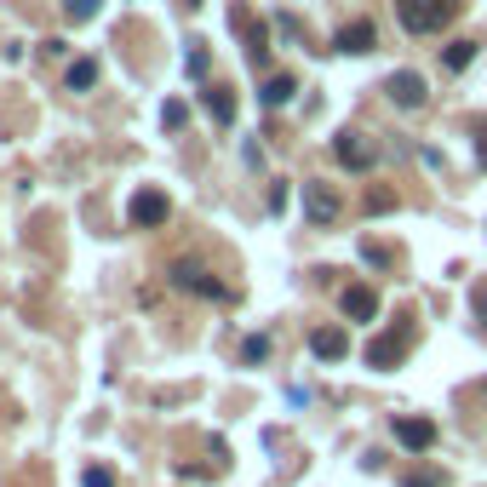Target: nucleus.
Here are the masks:
<instances>
[{
    "mask_svg": "<svg viewBox=\"0 0 487 487\" xmlns=\"http://www.w3.org/2000/svg\"><path fill=\"white\" fill-rule=\"evenodd\" d=\"M236 24H241V35H247V58H252V63H264V58H270V29H264V24H252L247 12H236Z\"/></svg>",
    "mask_w": 487,
    "mask_h": 487,
    "instance_id": "obj_12",
    "label": "nucleus"
},
{
    "mask_svg": "<svg viewBox=\"0 0 487 487\" xmlns=\"http://www.w3.org/2000/svg\"><path fill=\"white\" fill-rule=\"evenodd\" d=\"M338 304H344L350 322H373V315H378V292L373 287H344V292H338Z\"/></svg>",
    "mask_w": 487,
    "mask_h": 487,
    "instance_id": "obj_10",
    "label": "nucleus"
},
{
    "mask_svg": "<svg viewBox=\"0 0 487 487\" xmlns=\"http://www.w3.org/2000/svg\"><path fill=\"white\" fill-rule=\"evenodd\" d=\"M396 441H401V448H413V453H425L436 441V425H430V418H408V413H401L396 418Z\"/></svg>",
    "mask_w": 487,
    "mask_h": 487,
    "instance_id": "obj_9",
    "label": "nucleus"
},
{
    "mask_svg": "<svg viewBox=\"0 0 487 487\" xmlns=\"http://www.w3.org/2000/svg\"><path fill=\"white\" fill-rule=\"evenodd\" d=\"M476 161H482V166H487V121H482V126H476Z\"/></svg>",
    "mask_w": 487,
    "mask_h": 487,
    "instance_id": "obj_23",
    "label": "nucleus"
},
{
    "mask_svg": "<svg viewBox=\"0 0 487 487\" xmlns=\"http://www.w3.org/2000/svg\"><path fill=\"white\" fill-rule=\"evenodd\" d=\"M166 213H173V201H166L161 189H138V196H132V206H126V218H132L138 229H155V224H166Z\"/></svg>",
    "mask_w": 487,
    "mask_h": 487,
    "instance_id": "obj_4",
    "label": "nucleus"
},
{
    "mask_svg": "<svg viewBox=\"0 0 487 487\" xmlns=\"http://www.w3.org/2000/svg\"><path fill=\"white\" fill-rule=\"evenodd\" d=\"M333 155L344 161L350 173H367V166H373V143H367L362 132H338V138H333Z\"/></svg>",
    "mask_w": 487,
    "mask_h": 487,
    "instance_id": "obj_6",
    "label": "nucleus"
},
{
    "mask_svg": "<svg viewBox=\"0 0 487 487\" xmlns=\"http://www.w3.org/2000/svg\"><path fill=\"white\" fill-rule=\"evenodd\" d=\"M476 63V40H453L448 47V69H471Z\"/></svg>",
    "mask_w": 487,
    "mask_h": 487,
    "instance_id": "obj_16",
    "label": "nucleus"
},
{
    "mask_svg": "<svg viewBox=\"0 0 487 487\" xmlns=\"http://www.w3.org/2000/svg\"><path fill=\"white\" fill-rule=\"evenodd\" d=\"M63 12H69V17H75V24H87V17L98 12V0H63Z\"/></svg>",
    "mask_w": 487,
    "mask_h": 487,
    "instance_id": "obj_17",
    "label": "nucleus"
},
{
    "mask_svg": "<svg viewBox=\"0 0 487 487\" xmlns=\"http://www.w3.org/2000/svg\"><path fill=\"white\" fill-rule=\"evenodd\" d=\"M464 12V0H396V17L408 35H436Z\"/></svg>",
    "mask_w": 487,
    "mask_h": 487,
    "instance_id": "obj_1",
    "label": "nucleus"
},
{
    "mask_svg": "<svg viewBox=\"0 0 487 487\" xmlns=\"http://www.w3.org/2000/svg\"><path fill=\"white\" fill-rule=\"evenodd\" d=\"M471 304H476V322H487V281H476V292H471Z\"/></svg>",
    "mask_w": 487,
    "mask_h": 487,
    "instance_id": "obj_22",
    "label": "nucleus"
},
{
    "mask_svg": "<svg viewBox=\"0 0 487 487\" xmlns=\"http://www.w3.org/2000/svg\"><path fill=\"white\" fill-rule=\"evenodd\" d=\"M408 487H441V476H436V471H425V476H413Z\"/></svg>",
    "mask_w": 487,
    "mask_h": 487,
    "instance_id": "obj_24",
    "label": "nucleus"
},
{
    "mask_svg": "<svg viewBox=\"0 0 487 487\" xmlns=\"http://www.w3.org/2000/svg\"><path fill=\"white\" fill-rule=\"evenodd\" d=\"M206 115H213L218 126H229V121H236V92H229V87H206Z\"/></svg>",
    "mask_w": 487,
    "mask_h": 487,
    "instance_id": "obj_13",
    "label": "nucleus"
},
{
    "mask_svg": "<svg viewBox=\"0 0 487 487\" xmlns=\"http://www.w3.org/2000/svg\"><path fill=\"white\" fill-rule=\"evenodd\" d=\"M310 350L322 355V362H338V355L350 350V338H344V327H315L310 333Z\"/></svg>",
    "mask_w": 487,
    "mask_h": 487,
    "instance_id": "obj_11",
    "label": "nucleus"
},
{
    "mask_svg": "<svg viewBox=\"0 0 487 487\" xmlns=\"http://www.w3.org/2000/svg\"><path fill=\"white\" fill-rule=\"evenodd\" d=\"M241 355H247V362H264V355H270V338H264V333H259V338H247Z\"/></svg>",
    "mask_w": 487,
    "mask_h": 487,
    "instance_id": "obj_19",
    "label": "nucleus"
},
{
    "mask_svg": "<svg viewBox=\"0 0 487 487\" xmlns=\"http://www.w3.org/2000/svg\"><path fill=\"white\" fill-rule=\"evenodd\" d=\"M333 47L344 52V58H362V52H373V47H378V29L367 24V17H355V24H344V29L333 35Z\"/></svg>",
    "mask_w": 487,
    "mask_h": 487,
    "instance_id": "obj_5",
    "label": "nucleus"
},
{
    "mask_svg": "<svg viewBox=\"0 0 487 487\" xmlns=\"http://www.w3.org/2000/svg\"><path fill=\"white\" fill-rule=\"evenodd\" d=\"M413 350V315H396L385 333L367 338V367H401Z\"/></svg>",
    "mask_w": 487,
    "mask_h": 487,
    "instance_id": "obj_2",
    "label": "nucleus"
},
{
    "mask_svg": "<svg viewBox=\"0 0 487 487\" xmlns=\"http://www.w3.org/2000/svg\"><path fill=\"white\" fill-rule=\"evenodd\" d=\"M292 92H299V80H292V75H270L264 80V103H270V110H281Z\"/></svg>",
    "mask_w": 487,
    "mask_h": 487,
    "instance_id": "obj_14",
    "label": "nucleus"
},
{
    "mask_svg": "<svg viewBox=\"0 0 487 487\" xmlns=\"http://www.w3.org/2000/svg\"><path fill=\"white\" fill-rule=\"evenodd\" d=\"M385 98L396 103V110H425L430 87H425V75H418V69H396V75L385 80Z\"/></svg>",
    "mask_w": 487,
    "mask_h": 487,
    "instance_id": "obj_3",
    "label": "nucleus"
},
{
    "mask_svg": "<svg viewBox=\"0 0 487 487\" xmlns=\"http://www.w3.org/2000/svg\"><path fill=\"white\" fill-rule=\"evenodd\" d=\"M87 487H115V476L103 471V464H92V471H87Z\"/></svg>",
    "mask_w": 487,
    "mask_h": 487,
    "instance_id": "obj_21",
    "label": "nucleus"
},
{
    "mask_svg": "<svg viewBox=\"0 0 487 487\" xmlns=\"http://www.w3.org/2000/svg\"><path fill=\"white\" fill-rule=\"evenodd\" d=\"M390 206H396L390 189H367V213H390Z\"/></svg>",
    "mask_w": 487,
    "mask_h": 487,
    "instance_id": "obj_18",
    "label": "nucleus"
},
{
    "mask_svg": "<svg viewBox=\"0 0 487 487\" xmlns=\"http://www.w3.org/2000/svg\"><path fill=\"white\" fill-rule=\"evenodd\" d=\"M304 213H310V224H333L338 218V196L327 184H304Z\"/></svg>",
    "mask_w": 487,
    "mask_h": 487,
    "instance_id": "obj_8",
    "label": "nucleus"
},
{
    "mask_svg": "<svg viewBox=\"0 0 487 487\" xmlns=\"http://www.w3.org/2000/svg\"><path fill=\"white\" fill-rule=\"evenodd\" d=\"M173 281H178L184 292H201V299H229V287L213 281V275H206L201 264H178V270H173Z\"/></svg>",
    "mask_w": 487,
    "mask_h": 487,
    "instance_id": "obj_7",
    "label": "nucleus"
},
{
    "mask_svg": "<svg viewBox=\"0 0 487 487\" xmlns=\"http://www.w3.org/2000/svg\"><path fill=\"white\" fill-rule=\"evenodd\" d=\"M161 121H166V126H173V132H178V126L189 121V110H184V103H166V110H161Z\"/></svg>",
    "mask_w": 487,
    "mask_h": 487,
    "instance_id": "obj_20",
    "label": "nucleus"
},
{
    "mask_svg": "<svg viewBox=\"0 0 487 487\" xmlns=\"http://www.w3.org/2000/svg\"><path fill=\"white\" fill-rule=\"evenodd\" d=\"M87 87H98V63L80 58V63H69V92H87Z\"/></svg>",
    "mask_w": 487,
    "mask_h": 487,
    "instance_id": "obj_15",
    "label": "nucleus"
}]
</instances>
